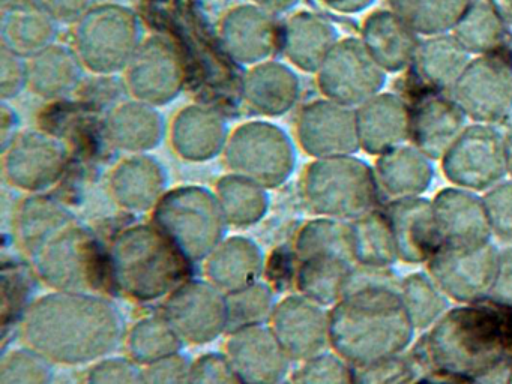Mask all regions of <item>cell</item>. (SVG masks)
I'll use <instances>...</instances> for the list:
<instances>
[{"mask_svg":"<svg viewBox=\"0 0 512 384\" xmlns=\"http://www.w3.org/2000/svg\"><path fill=\"white\" fill-rule=\"evenodd\" d=\"M16 227L38 278L52 290L100 293L110 285L107 249L58 198L28 195L17 210Z\"/></svg>","mask_w":512,"mask_h":384,"instance_id":"6da1fadb","label":"cell"},{"mask_svg":"<svg viewBox=\"0 0 512 384\" xmlns=\"http://www.w3.org/2000/svg\"><path fill=\"white\" fill-rule=\"evenodd\" d=\"M392 269L356 266L343 299L329 309V345L352 366L404 353L416 327Z\"/></svg>","mask_w":512,"mask_h":384,"instance_id":"7a4b0ae2","label":"cell"},{"mask_svg":"<svg viewBox=\"0 0 512 384\" xmlns=\"http://www.w3.org/2000/svg\"><path fill=\"white\" fill-rule=\"evenodd\" d=\"M29 347L61 365H92L125 345L121 308L101 293L56 291L35 299L22 320Z\"/></svg>","mask_w":512,"mask_h":384,"instance_id":"3957f363","label":"cell"},{"mask_svg":"<svg viewBox=\"0 0 512 384\" xmlns=\"http://www.w3.org/2000/svg\"><path fill=\"white\" fill-rule=\"evenodd\" d=\"M427 372L481 378L506 368L511 356V318L493 302L467 303L448 312L415 347Z\"/></svg>","mask_w":512,"mask_h":384,"instance_id":"277c9868","label":"cell"},{"mask_svg":"<svg viewBox=\"0 0 512 384\" xmlns=\"http://www.w3.org/2000/svg\"><path fill=\"white\" fill-rule=\"evenodd\" d=\"M110 285L134 302L166 300L193 278V264L152 222L128 225L107 248Z\"/></svg>","mask_w":512,"mask_h":384,"instance_id":"5b68a950","label":"cell"},{"mask_svg":"<svg viewBox=\"0 0 512 384\" xmlns=\"http://www.w3.org/2000/svg\"><path fill=\"white\" fill-rule=\"evenodd\" d=\"M151 222L193 266L205 263L229 237L220 198L205 185L170 188L152 210Z\"/></svg>","mask_w":512,"mask_h":384,"instance_id":"8992f818","label":"cell"},{"mask_svg":"<svg viewBox=\"0 0 512 384\" xmlns=\"http://www.w3.org/2000/svg\"><path fill=\"white\" fill-rule=\"evenodd\" d=\"M302 195L314 215L353 222L376 210L382 194L373 165L350 155L313 159L302 174Z\"/></svg>","mask_w":512,"mask_h":384,"instance_id":"52a82bcc","label":"cell"},{"mask_svg":"<svg viewBox=\"0 0 512 384\" xmlns=\"http://www.w3.org/2000/svg\"><path fill=\"white\" fill-rule=\"evenodd\" d=\"M146 35L136 9L118 2H100L73 26V47L97 77L124 74Z\"/></svg>","mask_w":512,"mask_h":384,"instance_id":"ba28073f","label":"cell"},{"mask_svg":"<svg viewBox=\"0 0 512 384\" xmlns=\"http://www.w3.org/2000/svg\"><path fill=\"white\" fill-rule=\"evenodd\" d=\"M232 173L262 183L268 189L286 185L296 173L299 144L280 123L254 119L233 128L223 155Z\"/></svg>","mask_w":512,"mask_h":384,"instance_id":"9c48e42d","label":"cell"},{"mask_svg":"<svg viewBox=\"0 0 512 384\" xmlns=\"http://www.w3.org/2000/svg\"><path fill=\"white\" fill-rule=\"evenodd\" d=\"M388 72L373 59L361 38H341L316 72L323 98L358 108L385 90Z\"/></svg>","mask_w":512,"mask_h":384,"instance_id":"30bf717a","label":"cell"},{"mask_svg":"<svg viewBox=\"0 0 512 384\" xmlns=\"http://www.w3.org/2000/svg\"><path fill=\"white\" fill-rule=\"evenodd\" d=\"M4 156V174L13 188L31 194H47L55 188L71 161L67 140L47 129H23Z\"/></svg>","mask_w":512,"mask_h":384,"instance_id":"8fae6325","label":"cell"},{"mask_svg":"<svg viewBox=\"0 0 512 384\" xmlns=\"http://www.w3.org/2000/svg\"><path fill=\"white\" fill-rule=\"evenodd\" d=\"M440 170L452 186L484 194L508 176L503 134L494 126L470 123L440 159Z\"/></svg>","mask_w":512,"mask_h":384,"instance_id":"7c38bea8","label":"cell"},{"mask_svg":"<svg viewBox=\"0 0 512 384\" xmlns=\"http://www.w3.org/2000/svg\"><path fill=\"white\" fill-rule=\"evenodd\" d=\"M122 75L131 98L160 108L178 101L187 80L178 45L164 35H148Z\"/></svg>","mask_w":512,"mask_h":384,"instance_id":"4fadbf2b","label":"cell"},{"mask_svg":"<svg viewBox=\"0 0 512 384\" xmlns=\"http://www.w3.org/2000/svg\"><path fill=\"white\" fill-rule=\"evenodd\" d=\"M449 95L472 123L497 125L512 113V65L508 57H472Z\"/></svg>","mask_w":512,"mask_h":384,"instance_id":"5bb4252c","label":"cell"},{"mask_svg":"<svg viewBox=\"0 0 512 384\" xmlns=\"http://www.w3.org/2000/svg\"><path fill=\"white\" fill-rule=\"evenodd\" d=\"M163 315L190 344L205 345L229 333L227 296L209 279L190 278L164 300Z\"/></svg>","mask_w":512,"mask_h":384,"instance_id":"9a60e30c","label":"cell"},{"mask_svg":"<svg viewBox=\"0 0 512 384\" xmlns=\"http://www.w3.org/2000/svg\"><path fill=\"white\" fill-rule=\"evenodd\" d=\"M299 149L311 159L337 158L361 152L355 108L328 98L302 105L295 122Z\"/></svg>","mask_w":512,"mask_h":384,"instance_id":"2e32d148","label":"cell"},{"mask_svg":"<svg viewBox=\"0 0 512 384\" xmlns=\"http://www.w3.org/2000/svg\"><path fill=\"white\" fill-rule=\"evenodd\" d=\"M218 36L233 62L251 68L275 59L281 51L283 24L256 3H239L220 18Z\"/></svg>","mask_w":512,"mask_h":384,"instance_id":"e0dca14e","label":"cell"},{"mask_svg":"<svg viewBox=\"0 0 512 384\" xmlns=\"http://www.w3.org/2000/svg\"><path fill=\"white\" fill-rule=\"evenodd\" d=\"M496 246L472 251L442 248L427 263L428 275L451 302L458 305L487 302L496 278Z\"/></svg>","mask_w":512,"mask_h":384,"instance_id":"ac0fdd59","label":"cell"},{"mask_svg":"<svg viewBox=\"0 0 512 384\" xmlns=\"http://www.w3.org/2000/svg\"><path fill=\"white\" fill-rule=\"evenodd\" d=\"M227 359L241 384H292V357L269 324L229 333Z\"/></svg>","mask_w":512,"mask_h":384,"instance_id":"d6986e66","label":"cell"},{"mask_svg":"<svg viewBox=\"0 0 512 384\" xmlns=\"http://www.w3.org/2000/svg\"><path fill=\"white\" fill-rule=\"evenodd\" d=\"M431 203L442 248L472 251L491 245L493 231L482 194L448 186L440 189Z\"/></svg>","mask_w":512,"mask_h":384,"instance_id":"ffe728a7","label":"cell"},{"mask_svg":"<svg viewBox=\"0 0 512 384\" xmlns=\"http://www.w3.org/2000/svg\"><path fill=\"white\" fill-rule=\"evenodd\" d=\"M232 131L218 108L194 102L170 119L169 144L182 161L206 164L223 158Z\"/></svg>","mask_w":512,"mask_h":384,"instance_id":"44dd1931","label":"cell"},{"mask_svg":"<svg viewBox=\"0 0 512 384\" xmlns=\"http://www.w3.org/2000/svg\"><path fill=\"white\" fill-rule=\"evenodd\" d=\"M269 326L293 362H304L331 348L329 309L302 294L280 300Z\"/></svg>","mask_w":512,"mask_h":384,"instance_id":"7402d4cb","label":"cell"},{"mask_svg":"<svg viewBox=\"0 0 512 384\" xmlns=\"http://www.w3.org/2000/svg\"><path fill=\"white\" fill-rule=\"evenodd\" d=\"M241 93L254 113L272 120L287 116L298 107L304 83L295 66L275 57L247 69Z\"/></svg>","mask_w":512,"mask_h":384,"instance_id":"603a6c76","label":"cell"},{"mask_svg":"<svg viewBox=\"0 0 512 384\" xmlns=\"http://www.w3.org/2000/svg\"><path fill=\"white\" fill-rule=\"evenodd\" d=\"M170 120L160 107L131 98L116 104L104 120L110 146L127 155L154 153L169 141Z\"/></svg>","mask_w":512,"mask_h":384,"instance_id":"cb8c5ba5","label":"cell"},{"mask_svg":"<svg viewBox=\"0 0 512 384\" xmlns=\"http://www.w3.org/2000/svg\"><path fill=\"white\" fill-rule=\"evenodd\" d=\"M386 219L401 263L427 264L442 249L433 203L425 197L389 201Z\"/></svg>","mask_w":512,"mask_h":384,"instance_id":"d4e9b609","label":"cell"},{"mask_svg":"<svg viewBox=\"0 0 512 384\" xmlns=\"http://www.w3.org/2000/svg\"><path fill=\"white\" fill-rule=\"evenodd\" d=\"M169 189V168L154 153L124 156L109 176L110 194L127 212H152Z\"/></svg>","mask_w":512,"mask_h":384,"instance_id":"484cf974","label":"cell"},{"mask_svg":"<svg viewBox=\"0 0 512 384\" xmlns=\"http://www.w3.org/2000/svg\"><path fill=\"white\" fill-rule=\"evenodd\" d=\"M62 23L44 0L0 5V47L32 59L59 42Z\"/></svg>","mask_w":512,"mask_h":384,"instance_id":"4316f807","label":"cell"},{"mask_svg":"<svg viewBox=\"0 0 512 384\" xmlns=\"http://www.w3.org/2000/svg\"><path fill=\"white\" fill-rule=\"evenodd\" d=\"M469 122V117L451 95L425 96L412 107L410 144L433 161H440Z\"/></svg>","mask_w":512,"mask_h":384,"instance_id":"83f0119b","label":"cell"},{"mask_svg":"<svg viewBox=\"0 0 512 384\" xmlns=\"http://www.w3.org/2000/svg\"><path fill=\"white\" fill-rule=\"evenodd\" d=\"M359 144L367 155L379 156L410 143L412 107L397 93L382 92L356 108Z\"/></svg>","mask_w":512,"mask_h":384,"instance_id":"f1b7e54d","label":"cell"},{"mask_svg":"<svg viewBox=\"0 0 512 384\" xmlns=\"http://www.w3.org/2000/svg\"><path fill=\"white\" fill-rule=\"evenodd\" d=\"M340 41V30L328 17L302 9L284 21L281 51L299 72L316 75Z\"/></svg>","mask_w":512,"mask_h":384,"instance_id":"f546056e","label":"cell"},{"mask_svg":"<svg viewBox=\"0 0 512 384\" xmlns=\"http://www.w3.org/2000/svg\"><path fill=\"white\" fill-rule=\"evenodd\" d=\"M359 38L388 74H398L413 66L422 41V36L392 9H376L368 14Z\"/></svg>","mask_w":512,"mask_h":384,"instance_id":"4dcf8cb0","label":"cell"},{"mask_svg":"<svg viewBox=\"0 0 512 384\" xmlns=\"http://www.w3.org/2000/svg\"><path fill=\"white\" fill-rule=\"evenodd\" d=\"M373 167L380 194L389 201L424 197L436 176L433 159L410 143L377 156Z\"/></svg>","mask_w":512,"mask_h":384,"instance_id":"1f68e13d","label":"cell"},{"mask_svg":"<svg viewBox=\"0 0 512 384\" xmlns=\"http://www.w3.org/2000/svg\"><path fill=\"white\" fill-rule=\"evenodd\" d=\"M205 263L206 279L226 294L263 279L268 264L265 249L248 236L227 237Z\"/></svg>","mask_w":512,"mask_h":384,"instance_id":"d6a6232c","label":"cell"},{"mask_svg":"<svg viewBox=\"0 0 512 384\" xmlns=\"http://www.w3.org/2000/svg\"><path fill=\"white\" fill-rule=\"evenodd\" d=\"M31 90L44 101H58L74 95L89 74L73 44L56 42L29 59Z\"/></svg>","mask_w":512,"mask_h":384,"instance_id":"836d02e7","label":"cell"},{"mask_svg":"<svg viewBox=\"0 0 512 384\" xmlns=\"http://www.w3.org/2000/svg\"><path fill=\"white\" fill-rule=\"evenodd\" d=\"M355 267L349 258L335 255H319L299 261L295 276L298 293L331 309L346 294Z\"/></svg>","mask_w":512,"mask_h":384,"instance_id":"e575fe53","label":"cell"},{"mask_svg":"<svg viewBox=\"0 0 512 384\" xmlns=\"http://www.w3.org/2000/svg\"><path fill=\"white\" fill-rule=\"evenodd\" d=\"M472 56L458 44L452 33L422 38L416 51V74L427 86L451 92Z\"/></svg>","mask_w":512,"mask_h":384,"instance_id":"d590c367","label":"cell"},{"mask_svg":"<svg viewBox=\"0 0 512 384\" xmlns=\"http://www.w3.org/2000/svg\"><path fill=\"white\" fill-rule=\"evenodd\" d=\"M230 227L250 228L260 224L271 210V189L241 174H224L215 185Z\"/></svg>","mask_w":512,"mask_h":384,"instance_id":"8d00e7d4","label":"cell"},{"mask_svg":"<svg viewBox=\"0 0 512 384\" xmlns=\"http://www.w3.org/2000/svg\"><path fill=\"white\" fill-rule=\"evenodd\" d=\"M352 251L356 266L370 269H392L400 261L383 210H373L352 222Z\"/></svg>","mask_w":512,"mask_h":384,"instance_id":"74e56055","label":"cell"},{"mask_svg":"<svg viewBox=\"0 0 512 384\" xmlns=\"http://www.w3.org/2000/svg\"><path fill=\"white\" fill-rule=\"evenodd\" d=\"M508 29L487 0H476L451 33L470 56L479 57L497 54L508 45Z\"/></svg>","mask_w":512,"mask_h":384,"instance_id":"f35d334b","label":"cell"},{"mask_svg":"<svg viewBox=\"0 0 512 384\" xmlns=\"http://www.w3.org/2000/svg\"><path fill=\"white\" fill-rule=\"evenodd\" d=\"M476 0H388L389 9L400 15L419 36L451 33Z\"/></svg>","mask_w":512,"mask_h":384,"instance_id":"ab89813d","label":"cell"},{"mask_svg":"<svg viewBox=\"0 0 512 384\" xmlns=\"http://www.w3.org/2000/svg\"><path fill=\"white\" fill-rule=\"evenodd\" d=\"M185 344L187 342L163 314L140 318L128 329L125 339L127 356L142 366L184 351Z\"/></svg>","mask_w":512,"mask_h":384,"instance_id":"60d3db41","label":"cell"},{"mask_svg":"<svg viewBox=\"0 0 512 384\" xmlns=\"http://www.w3.org/2000/svg\"><path fill=\"white\" fill-rule=\"evenodd\" d=\"M293 251L298 261L319 255H335L353 261L352 222L316 216L299 228Z\"/></svg>","mask_w":512,"mask_h":384,"instance_id":"b9f144b4","label":"cell"},{"mask_svg":"<svg viewBox=\"0 0 512 384\" xmlns=\"http://www.w3.org/2000/svg\"><path fill=\"white\" fill-rule=\"evenodd\" d=\"M400 293L416 330L430 329L451 308V300L437 287L427 270L401 278Z\"/></svg>","mask_w":512,"mask_h":384,"instance_id":"7bdbcfd3","label":"cell"},{"mask_svg":"<svg viewBox=\"0 0 512 384\" xmlns=\"http://www.w3.org/2000/svg\"><path fill=\"white\" fill-rule=\"evenodd\" d=\"M226 296L229 308V333L244 327L269 324L278 305L274 285L265 279H260L241 290L232 291Z\"/></svg>","mask_w":512,"mask_h":384,"instance_id":"ee69618b","label":"cell"},{"mask_svg":"<svg viewBox=\"0 0 512 384\" xmlns=\"http://www.w3.org/2000/svg\"><path fill=\"white\" fill-rule=\"evenodd\" d=\"M425 374L427 369L412 348L367 365L352 366V384H416Z\"/></svg>","mask_w":512,"mask_h":384,"instance_id":"f6af8a7d","label":"cell"},{"mask_svg":"<svg viewBox=\"0 0 512 384\" xmlns=\"http://www.w3.org/2000/svg\"><path fill=\"white\" fill-rule=\"evenodd\" d=\"M55 366L35 348H11L2 354L0 384H53Z\"/></svg>","mask_w":512,"mask_h":384,"instance_id":"bcb514c9","label":"cell"},{"mask_svg":"<svg viewBox=\"0 0 512 384\" xmlns=\"http://www.w3.org/2000/svg\"><path fill=\"white\" fill-rule=\"evenodd\" d=\"M34 275L22 264L4 266L2 270V323L4 326L22 321L31 308L34 294Z\"/></svg>","mask_w":512,"mask_h":384,"instance_id":"7dc6e473","label":"cell"},{"mask_svg":"<svg viewBox=\"0 0 512 384\" xmlns=\"http://www.w3.org/2000/svg\"><path fill=\"white\" fill-rule=\"evenodd\" d=\"M296 384H352V366L334 350L322 351L302 362Z\"/></svg>","mask_w":512,"mask_h":384,"instance_id":"c3c4849f","label":"cell"},{"mask_svg":"<svg viewBox=\"0 0 512 384\" xmlns=\"http://www.w3.org/2000/svg\"><path fill=\"white\" fill-rule=\"evenodd\" d=\"M85 384H148L145 368L130 356H109L92 363Z\"/></svg>","mask_w":512,"mask_h":384,"instance_id":"681fc988","label":"cell"},{"mask_svg":"<svg viewBox=\"0 0 512 384\" xmlns=\"http://www.w3.org/2000/svg\"><path fill=\"white\" fill-rule=\"evenodd\" d=\"M493 237L512 246V179L502 180L482 194Z\"/></svg>","mask_w":512,"mask_h":384,"instance_id":"f907efd6","label":"cell"},{"mask_svg":"<svg viewBox=\"0 0 512 384\" xmlns=\"http://www.w3.org/2000/svg\"><path fill=\"white\" fill-rule=\"evenodd\" d=\"M31 89L29 59L0 47V99L13 102Z\"/></svg>","mask_w":512,"mask_h":384,"instance_id":"816d5d0a","label":"cell"},{"mask_svg":"<svg viewBox=\"0 0 512 384\" xmlns=\"http://www.w3.org/2000/svg\"><path fill=\"white\" fill-rule=\"evenodd\" d=\"M190 384H241L226 353L208 351L193 363Z\"/></svg>","mask_w":512,"mask_h":384,"instance_id":"f5cc1de1","label":"cell"},{"mask_svg":"<svg viewBox=\"0 0 512 384\" xmlns=\"http://www.w3.org/2000/svg\"><path fill=\"white\" fill-rule=\"evenodd\" d=\"M194 360L184 351L157 360L145 368L148 384H190Z\"/></svg>","mask_w":512,"mask_h":384,"instance_id":"db71d44e","label":"cell"},{"mask_svg":"<svg viewBox=\"0 0 512 384\" xmlns=\"http://www.w3.org/2000/svg\"><path fill=\"white\" fill-rule=\"evenodd\" d=\"M488 302L512 308V246L499 251L496 278Z\"/></svg>","mask_w":512,"mask_h":384,"instance_id":"11a10c76","label":"cell"},{"mask_svg":"<svg viewBox=\"0 0 512 384\" xmlns=\"http://www.w3.org/2000/svg\"><path fill=\"white\" fill-rule=\"evenodd\" d=\"M44 2L62 24H70V26L82 20L100 3L98 0H44Z\"/></svg>","mask_w":512,"mask_h":384,"instance_id":"9f6ffc18","label":"cell"},{"mask_svg":"<svg viewBox=\"0 0 512 384\" xmlns=\"http://www.w3.org/2000/svg\"><path fill=\"white\" fill-rule=\"evenodd\" d=\"M22 117L13 102L0 101V149H8L22 134Z\"/></svg>","mask_w":512,"mask_h":384,"instance_id":"6f0895ef","label":"cell"},{"mask_svg":"<svg viewBox=\"0 0 512 384\" xmlns=\"http://www.w3.org/2000/svg\"><path fill=\"white\" fill-rule=\"evenodd\" d=\"M508 375L506 368L481 378H457L427 372L416 384H508Z\"/></svg>","mask_w":512,"mask_h":384,"instance_id":"680465c9","label":"cell"},{"mask_svg":"<svg viewBox=\"0 0 512 384\" xmlns=\"http://www.w3.org/2000/svg\"><path fill=\"white\" fill-rule=\"evenodd\" d=\"M320 2L338 14L355 15L370 9L377 0H320Z\"/></svg>","mask_w":512,"mask_h":384,"instance_id":"91938a15","label":"cell"},{"mask_svg":"<svg viewBox=\"0 0 512 384\" xmlns=\"http://www.w3.org/2000/svg\"><path fill=\"white\" fill-rule=\"evenodd\" d=\"M250 2L256 3L260 8L280 17V15L293 14V11L301 5L302 0H250Z\"/></svg>","mask_w":512,"mask_h":384,"instance_id":"94428289","label":"cell"},{"mask_svg":"<svg viewBox=\"0 0 512 384\" xmlns=\"http://www.w3.org/2000/svg\"><path fill=\"white\" fill-rule=\"evenodd\" d=\"M506 26L512 27V0H487Z\"/></svg>","mask_w":512,"mask_h":384,"instance_id":"6125c7cd","label":"cell"},{"mask_svg":"<svg viewBox=\"0 0 512 384\" xmlns=\"http://www.w3.org/2000/svg\"><path fill=\"white\" fill-rule=\"evenodd\" d=\"M503 153H505L506 171L512 179V128L503 134Z\"/></svg>","mask_w":512,"mask_h":384,"instance_id":"be15d7a7","label":"cell"},{"mask_svg":"<svg viewBox=\"0 0 512 384\" xmlns=\"http://www.w3.org/2000/svg\"><path fill=\"white\" fill-rule=\"evenodd\" d=\"M506 47H508V53H509V62H511V65H512V38H509V41H508V45H506Z\"/></svg>","mask_w":512,"mask_h":384,"instance_id":"e7e4bbea","label":"cell"},{"mask_svg":"<svg viewBox=\"0 0 512 384\" xmlns=\"http://www.w3.org/2000/svg\"><path fill=\"white\" fill-rule=\"evenodd\" d=\"M13 2V0H0V5H5V3Z\"/></svg>","mask_w":512,"mask_h":384,"instance_id":"03108f58","label":"cell"},{"mask_svg":"<svg viewBox=\"0 0 512 384\" xmlns=\"http://www.w3.org/2000/svg\"><path fill=\"white\" fill-rule=\"evenodd\" d=\"M509 318H511V333H512V315H509Z\"/></svg>","mask_w":512,"mask_h":384,"instance_id":"003e7915","label":"cell"}]
</instances>
